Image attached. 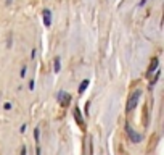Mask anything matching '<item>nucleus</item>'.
Returning a JSON list of instances; mask_svg holds the SVG:
<instances>
[{"mask_svg":"<svg viewBox=\"0 0 164 155\" xmlns=\"http://www.w3.org/2000/svg\"><path fill=\"white\" fill-rule=\"evenodd\" d=\"M34 137H36V141H39V129L34 131Z\"/></svg>","mask_w":164,"mask_h":155,"instance_id":"9d476101","label":"nucleus"},{"mask_svg":"<svg viewBox=\"0 0 164 155\" xmlns=\"http://www.w3.org/2000/svg\"><path fill=\"white\" fill-rule=\"evenodd\" d=\"M140 97H142V91H140V89H135V91L130 94L129 100H127V105H125V112L130 113L132 110H135V108H137V105H138Z\"/></svg>","mask_w":164,"mask_h":155,"instance_id":"f257e3e1","label":"nucleus"},{"mask_svg":"<svg viewBox=\"0 0 164 155\" xmlns=\"http://www.w3.org/2000/svg\"><path fill=\"white\" fill-rule=\"evenodd\" d=\"M21 155H26V149H24V147L21 149Z\"/></svg>","mask_w":164,"mask_h":155,"instance_id":"f8f14e48","label":"nucleus"},{"mask_svg":"<svg viewBox=\"0 0 164 155\" xmlns=\"http://www.w3.org/2000/svg\"><path fill=\"white\" fill-rule=\"evenodd\" d=\"M87 86H88V81H87V79H84V81L81 82V86H79V92H81V94L87 89Z\"/></svg>","mask_w":164,"mask_h":155,"instance_id":"0eeeda50","label":"nucleus"},{"mask_svg":"<svg viewBox=\"0 0 164 155\" xmlns=\"http://www.w3.org/2000/svg\"><path fill=\"white\" fill-rule=\"evenodd\" d=\"M58 102L61 103V105H69V102H71V95L68 94V92H64V91H61L60 94H58Z\"/></svg>","mask_w":164,"mask_h":155,"instance_id":"7ed1b4c3","label":"nucleus"},{"mask_svg":"<svg viewBox=\"0 0 164 155\" xmlns=\"http://www.w3.org/2000/svg\"><path fill=\"white\" fill-rule=\"evenodd\" d=\"M156 68H158V58H153V60H151V63H150V70H148V76H151V73H153V71H155L156 70Z\"/></svg>","mask_w":164,"mask_h":155,"instance_id":"39448f33","label":"nucleus"},{"mask_svg":"<svg viewBox=\"0 0 164 155\" xmlns=\"http://www.w3.org/2000/svg\"><path fill=\"white\" fill-rule=\"evenodd\" d=\"M74 116H76V120H77V123H79V125L82 126V118H81V112H79V108H74Z\"/></svg>","mask_w":164,"mask_h":155,"instance_id":"423d86ee","label":"nucleus"},{"mask_svg":"<svg viewBox=\"0 0 164 155\" xmlns=\"http://www.w3.org/2000/svg\"><path fill=\"white\" fill-rule=\"evenodd\" d=\"M60 71V58H55V73H58Z\"/></svg>","mask_w":164,"mask_h":155,"instance_id":"1a4fd4ad","label":"nucleus"},{"mask_svg":"<svg viewBox=\"0 0 164 155\" xmlns=\"http://www.w3.org/2000/svg\"><path fill=\"white\" fill-rule=\"evenodd\" d=\"M43 25L47 27L52 25V12H50V10H45V12H43Z\"/></svg>","mask_w":164,"mask_h":155,"instance_id":"20e7f679","label":"nucleus"},{"mask_svg":"<svg viewBox=\"0 0 164 155\" xmlns=\"http://www.w3.org/2000/svg\"><path fill=\"white\" fill-rule=\"evenodd\" d=\"M85 142H87V147H88V155H92V137L88 136L87 139H85Z\"/></svg>","mask_w":164,"mask_h":155,"instance_id":"6e6552de","label":"nucleus"},{"mask_svg":"<svg viewBox=\"0 0 164 155\" xmlns=\"http://www.w3.org/2000/svg\"><path fill=\"white\" fill-rule=\"evenodd\" d=\"M10 2H11V0H6V3H10Z\"/></svg>","mask_w":164,"mask_h":155,"instance_id":"ddd939ff","label":"nucleus"},{"mask_svg":"<svg viewBox=\"0 0 164 155\" xmlns=\"http://www.w3.org/2000/svg\"><path fill=\"white\" fill-rule=\"evenodd\" d=\"M125 133H127V136H129V139H130V142H134V144H138L140 141H142V136H140L138 133L134 129V128H130V126H125Z\"/></svg>","mask_w":164,"mask_h":155,"instance_id":"f03ea898","label":"nucleus"},{"mask_svg":"<svg viewBox=\"0 0 164 155\" xmlns=\"http://www.w3.org/2000/svg\"><path fill=\"white\" fill-rule=\"evenodd\" d=\"M146 2H148V0H140V6H143V5H145V3Z\"/></svg>","mask_w":164,"mask_h":155,"instance_id":"9b49d317","label":"nucleus"}]
</instances>
